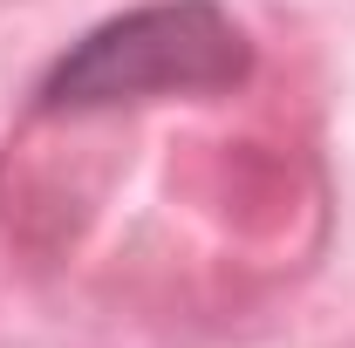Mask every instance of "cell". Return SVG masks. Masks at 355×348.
<instances>
[{
	"label": "cell",
	"mask_w": 355,
	"mask_h": 348,
	"mask_svg": "<svg viewBox=\"0 0 355 348\" xmlns=\"http://www.w3.org/2000/svg\"><path fill=\"white\" fill-rule=\"evenodd\" d=\"M246 69H253V42L219 0H150L62 48L55 69L35 82V110L83 116L150 96L232 89L246 82Z\"/></svg>",
	"instance_id": "6da1fadb"
}]
</instances>
